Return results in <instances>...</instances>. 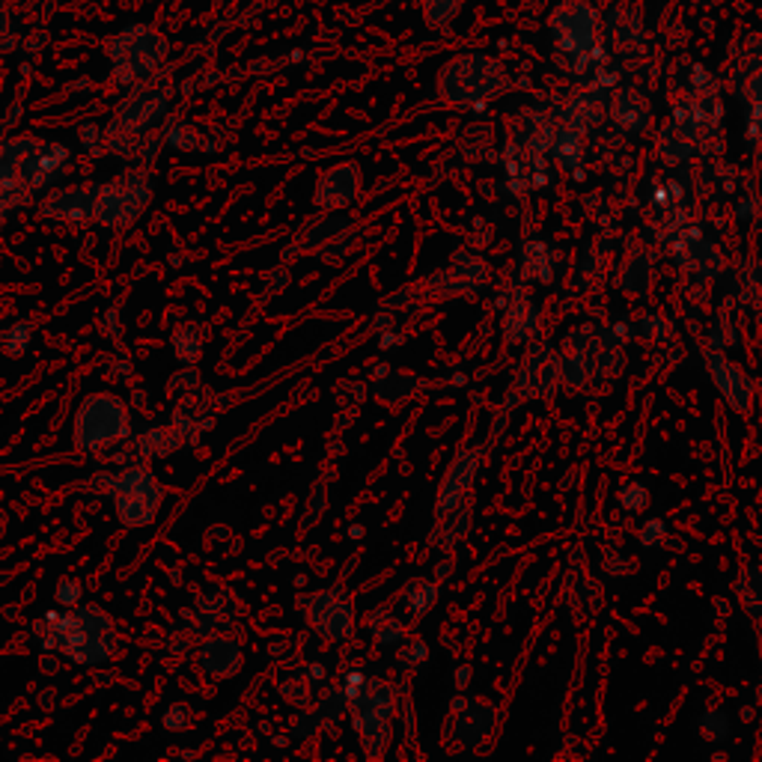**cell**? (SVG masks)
<instances>
[{
	"instance_id": "d6986e66",
	"label": "cell",
	"mask_w": 762,
	"mask_h": 762,
	"mask_svg": "<svg viewBox=\"0 0 762 762\" xmlns=\"http://www.w3.org/2000/svg\"><path fill=\"white\" fill-rule=\"evenodd\" d=\"M554 129H557V120H554L552 113L540 111V108H521L507 122V144L548 155Z\"/></svg>"
},
{
	"instance_id": "9a60e30c",
	"label": "cell",
	"mask_w": 762,
	"mask_h": 762,
	"mask_svg": "<svg viewBox=\"0 0 762 762\" xmlns=\"http://www.w3.org/2000/svg\"><path fill=\"white\" fill-rule=\"evenodd\" d=\"M476 471H480V453L476 450L468 447V450H459L453 456L447 474L442 476V486L435 492V521L444 519L447 512H453L456 507H462L464 500L471 497Z\"/></svg>"
},
{
	"instance_id": "d6a6232c",
	"label": "cell",
	"mask_w": 762,
	"mask_h": 762,
	"mask_svg": "<svg viewBox=\"0 0 762 762\" xmlns=\"http://www.w3.org/2000/svg\"><path fill=\"white\" fill-rule=\"evenodd\" d=\"M394 658H397V667L402 674H414V670H420L423 664L430 662V646H426L423 638H409L406 634L402 643L394 650Z\"/></svg>"
},
{
	"instance_id": "d590c367",
	"label": "cell",
	"mask_w": 762,
	"mask_h": 762,
	"mask_svg": "<svg viewBox=\"0 0 762 762\" xmlns=\"http://www.w3.org/2000/svg\"><path fill=\"white\" fill-rule=\"evenodd\" d=\"M733 733V724H729V715L724 709H706L700 715V736L709 745H724Z\"/></svg>"
},
{
	"instance_id": "7bdbcfd3",
	"label": "cell",
	"mask_w": 762,
	"mask_h": 762,
	"mask_svg": "<svg viewBox=\"0 0 762 762\" xmlns=\"http://www.w3.org/2000/svg\"><path fill=\"white\" fill-rule=\"evenodd\" d=\"M602 569H605V574H610V578H619V574H629V560H626L622 554L614 552V548H608L605 557H602Z\"/></svg>"
},
{
	"instance_id": "ee69618b",
	"label": "cell",
	"mask_w": 762,
	"mask_h": 762,
	"mask_svg": "<svg viewBox=\"0 0 762 762\" xmlns=\"http://www.w3.org/2000/svg\"><path fill=\"white\" fill-rule=\"evenodd\" d=\"M739 96L748 101V105H757V101H762V66L757 69L751 77H748V84L739 89Z\"/></svg>"
},
{
	"instance_id": "e575fe53",
	"label": "cell",
	"mask_w": 762,
	"mask_h": 762,
	"mask_svg": "<svg viewBox=\"0 0 762 762\" xmlns=\"http://www.w3.org/2000/svg\"><path fill=\"white\" fill-rule=\"evenodd\" d=\"M464 0H420V12H423V22L430 27H447L450 22H456V15L462 12Z\"/></svg>"
},
{
	"instance_id": "6da1fadb",
	"label": "cell",
	"mask_w": 762,
	"mask_h": 762,
	"mask_svg": "<svg viewBox=\"0 0 762 762\" xmlns=\"http://www.w3.org/2000/svg\"><path fill=\"white\" fill-rule=\"evenodd\" d=\"M435 87L442 101L459 111H480L512 87L507 66L486 51H462L442 66Z\"/></svg>"
},
{
	"instance_id": "603a6c76",
	"label": "cell",
	"mask_w": 762,
	"mask_h": 762,
	"mask_svg": "<svg viewBox=\"0 0 762 762\" xmlns=\"http://www.w3.org/2000/svg\"><path fill=\"white\" fill-rule=\"evenodd\" d=\"M697 153H700V146H697L694 137H691L679 122L667 120L662 129L655 132V155H658V161H662L664 167L688 165Z\"/></svg>"
},
{
	"instance_id": "5bb4252c",
	"label": "cell",
	"mask_w": 762,
	"mask_h": 762,
	"mask_svg": "<svg viewBox=\"0 0 762 762\" xmlns=\"http://www.w3.org/2000/svg\"><path fill=\"white\" fill-rule=\"evenodd\" d=\"M504 170H507L509 191L516 197H531V194L545 189L548 179H552L548 155L521 149V146L504 144Z\"/></svg>"
},
{
	"instance_id": "7a4b0ae2",
	"label": "cell",
	"mask_w": 762,
	"mask_h": 762,
	"mask_svg": "<svg viewBox=\"0 0 762 762\" xmlns=\"http://www.w3.org/2000/svg\"><path fill=\"white\" fill-rule=\"evenodd\" d=\"M602 12L590 0H564L554 7L548 31L574 72L602 66Z\"/></svg>"
},
{
	"instance_id": "8992f818",
	"label": "cell",
	"mask_w": 762,
	"mask_h": 762,
	"mask_svg": "<svg viewBox=\"0 0 762 762\" xmlns=\"http://www.w3.org/2000/svg\"><path fill=\"white\" fill-rule=\"evenodd\" d=\"M664 242L676 266L688 275L700 277V280H715L727 271V254L721 251V244L709 239L694 223H676Z\"/></svg>"
},
{
	"instance_id": "11a10c76",
	"label": "cell",
	"mask_w": 762,
	"mask_h": 762,
	"mask_svg": "<svg viewBox=\"0 0 762 762\" xmlns=\"http://www.w3.org/2000/svg\"><path fill=\"white\" fill-rule=\"evenodd\" d=\"M757 652H760V662H762V626L760 631H757Z\"/></svg>"
},
{
	"instance_id": "5b68a950",
	"label": "cell",
	"mask_w": 762,
	"mask_h": 762,
	"mask_svg": "<svg viewBox=\"0 0 762 762\" xmlns=\"http://www.w3.org/2000/svg\"><path fill=\"white\" fill-rule=\"evenodd\" d=\"M170 45L149 24H132L108 43L113 77L120 84H137L141 77L153 75L165 63Z\"/></svg>"
},
{
	"instance_id": "f35d334b",
	"label": "cell",
	"mask_w": 762,
	"mask_h": 762,
	"mask_svg": "<svg viewBox=\"0 0 762 762\" xmlns=\"http://www.w3.org/2000/svg\"><path fill=\"white\" fill-rule=\"evenodd\" d=\"M667 536H670V531H667V521L664 519H646L638 528V542H641V548H646V552L664 548Z\"/></svg>"
},
{
	"instance_id": "8fae6325",
	"label": "cell",
	"mask_w": 762,
	"mask_h": 762,
	"mask_svg": "<svg viewBox=\"0 0 762 762\" xmlns=\"http://www.w3.org/2000/svg\"><path fill=\"white\" fill-rule=\"evenodd\" d=\"M703 364L712 378V385L721 394V399L727 402L736 414H751L753 402H757V387L753 378L745 373V366H739L727 352L721 349H706L703 352Z\"/></svg>"
},
{
	"instance_id": "4316f807",
	"label": "cell",
	"mask_w": 762,
	"mask_h": 762,
	"mask_svg": "<svg viewBox=\"0 0 762 762\" xmlns=\"http://www.w3.org/2000/svg\"><path fill=\"white\" fill-rule=\"evenodd\" d=\"M729 66H733V87L739 93V89L748 84V77L762 66V34L741 36L739 43L733 45V60H729Z\"/></svg>"
},
{
	"instance_id": "cb8c5ba5",
	"label": "cell",
	"mask_w": 762,
	"mask_h": 762,
	"mask_svg": "<svg viewBox=\"0 0 762 762\" xmlns=\"http://www.w3.org/2000/svg\"><path fill=\"white\" fill-rule=\"evenodd\" d=\"M584 137L586 134L574 132V129H569L564 122H557L552 144H548V158H552L560 170H569V173H572V170H578V167L584 165Z\"/></svg>"
},
{
	"instance_id": "681fc988",
	"label": "cell",
	"mask_w": 762,
	"mask_h": 762,
	"mask_svg": "<svg viewBox=\"0 0 762 762\" xmlns=\"http://www.w3.org/2000/svg\"><path fill=\"white\" fill-rule=\"evenodd\" d=\"M99 129L96 125H81V141H84V146L87 149H99Z\"/></svg>"
},
{
	"instance_id": "8d00e7d4",
	"label": "cell",
	"mask_w": 762,
	"mask_h": 762,
	"mask_svg": "<svg viewBox=\"0 0 762 762\" xmlns=\"http://www.w3.org/2000/svg\"><path fill=\"white\" fill-rule=\"evenodd\" d=\"M634 334H641L643 340H650V343L662 346L664 340H670V337H674V325H670L667 316L650 310V313L638 316V322H634Z\"/></svg>"
},
{
	"instance_id": "836d02e7",
	"label": "cell",
	"mask_w": 762,
	"mask_h": 762,
	"mask_svg": "<svg viewBox=\"0 0 762 762\" xmlns=\"http://www.w3.org/2000/svg\"><path fill=\"white\" fill-rule=\"evenodd\" d=\"M741 299L751 310L762 313V259H745L739 275Z\"/></svg>"
},
{
	"instance_id": "83f0119b",
	"label": "cell",
	"mask_w": 762,
	"mask_h": 762,
	"mask_svg": "<svg viewBox=\"0 0 762 762\" xmlns=\"http://www.w3.org/2000/svg\"><path fill=\"white\" fill-rule=\"evenodd\" d=\"M366 631L376 643L378 650H397L402 638L409 634L406 631V622L394 614L390 608H376L370 617H366Z\"/></svg>"
},
{
	"instance_id": "ac0fdd59",
	"label": "cell",
	"mask_w": 762,
	"mask_h": 762,
	"mask_svg": "<svg viewBox=\"0 0 762 762\" xmlns=\"http://www.w3.org/2000/svg\"><path fill=\"white\" fill-rule=\"evenodd\" d=\"M608 120L617 132L638 137L652 125V101L638 87H614L608 93Z\"/></svg>"
},
{
	"instance_id": "db71d44e",
	"label": "cell",
	"mask_w": 762,
	"mask_h": 762,
	"mask_svg": "<svg viewBox=\"0 0 762 762\" xmlns=\"http://www.w3.org/2000/svg\"><path fill=\"white\" fill-rule=\"evenodd\" d=\"M715 608H718L721 617H729V605H724V596H715Z\"/></svg>"
},
{
	"instance_id": "d4e9b609",
	"label": "cell",
	"mask_w": 762,
	"mask_h": 762,
	"mask_svg": "<svg viewBox=\"0 0 762 762\" xmlns=\"http://www.w3.org/2000/svg\"><path fill=\"white\" fill-rule=\"evenodd\" d=\"M423 387V378L414 376V373H406V370H382L373 382V394H376L382 402L387 406H397V402H406L418 394Z\"/></svg>"
},
{
	"instance_id": "ab89813d",
	"label": "cell",
	"mask_w": 762,
	"mask_h": 762,
	"mask_svg": "<svg viewBox=\"0 0 762 762\" xmlns=\"http://www.w3.org/2000/svg\"><path fill=\"white\" fill-rule=\"evenodd\" d=\"M167 144L173 146V149H197L199 144V132L194 129V125H189V122H177V125H170L165 132Z\"/></svg>"
},
{
	"instance_id": "1f68e13d",
	"label": "cell",
	"mask_w": 762,
	"mask_h": 762,
	"mask_svg": "<svg viewBox=\"0 0 762 762\" xmlns=\"http://www.w3.org/2000/svg\"><path fill=\"white\" fill-rule=\"evenodd\" d=\"M739 325H736V313L724 304V307L718 310V316H715V322H712V328H709V349H721V352H729V349H736L739 346Z\"/></svg>"
},
{
	"instance_id": "30bf717a",
	"label": "cell",
	"mask_w": 762,
	"mask_h": 762,
	"mask_svg": "<svg viewBox=\"0 0 762 762\" xmlns=\"http://www.w3.org/2000/svg\"><path fill=\"white\" fill-rule=\"evenodd\" d=\"M149 197H153L149 179L144 173H129V177L117 179L108 189H101L96 194L93 215L99 221L111 223V227H117V223L122 227V223H132L137 218V211H141V206L149 203Z\"/></svg>"
},
{
	"instance_id": "f5cc1de1",
	"label": "cell",
	"mask_w": 762,
	"mask_h": 762,
	"mask_svg": "<svg viewBox=\"0 0 762 762\" xmlns=\"http://www.w3.org/2000/svg\"><path fill=\"white\" fill-rule=\"evenodd\" d=\"M0 36H10V15L0 10Z\"/></svg>"
},
{
	"instance_id": "816d5d0a",
	"label": "cell",
	"mask_w": 762,
	"mask_h": 762,
	"mask_svg": "<svg viewBox=\"0 0 762 762\" xmlns=\"http://www.w3.org/2000/svg\"><path fill=\"white\" fill-rule=\"evenodd\" d=\"M721 3H724V0H691V7H697V10H715Z\"/></svg>"
},
{
	"instance_id": "7402d4cb",
	"label": "cell",
	"mask_w": 762,
	"mask_h": 762,
	"mask_svg": "<svg viewBox=\"0 0 762 762\" xmlns=\"http://www.w3.org/2000/svg\"><path fill=\"white\" fill-rule=\"evenodd\" d=\"M557 275V254L554 247L540 235L524 239L519 251V277L521 283H540L548 287Z\"/></svg>"
},
{
	"instance_id": "277c9868",
	"label": "cell",
	"mask_w": 762,
	"mask_h": 762,
	"mask_svg": "<svg viewBox=\"0 0 762 762\" xmlns=\"http://www.w3.org/2000/svg\"><path fill=\"white\" fill-rule=\"evenodd\" d=\"M721 117H724V108H721L718 81L709 75L706 69L694 66L691 75L686 77V84H682V96L674 101V117L670 120L679 122L694 137L697 146L703 149L706 144L718 141Z\"/></svg>"
},
{
	"instance_id": "f907efd6",
	"label": "cell",
	"mask_w": 762,
	"mask_h": 762,
	"mask_svg": "<svg viewBox=\"0 0 762 762\" xmlns=\"http://www.w3.org/2000/svg\"><path fill=\"white\" fill-rule=\"evenodd\" d=\"M450 572H453V564H450V560H438V564H435V574H432V578L444 584V581L450 578Z\"/></svg>"
},
{
	"instance_id": "f546056e",
	"label": "cell",
	"mask_w": 762,
	"mask_h": 762,
	"mask_svg": "<svg viewBox=\"0 0 762 762\" xmlns=\"http://www.w3.org/2000/svg\"><path fill=\"white\" fill-rule=\"evenodd\" d=\"M438 598H442V581H435V578H426V574H420V578H411L409 586L402 590V605H406V610H409L411 617H426L435 605H438Z\"/></svg>"
},
{
	"instance_id": "7c38bea8",
	"label": "cell",
	"mask_w": 762,
	"mask_h": 762,
	"mask_svg": "<svg viewBox=\"0 0 762 762\" xmlns=\"http://www.w3.org/2000/svg\"><path fill=\"white\" fill-rule=\"evenodd\" d=\"M304 617L322 638L340 643L352 638L358 614H354V602L346 590H322L316 596H310V602L304 605Z\"/></svg>"
},
{
	"instance_id": "2e32d148",
	"label": "cell",
	"mask_w": 762,
	"mask_h": 762,
	"mask_svg": "<svg viewBox=\"0 0 762 762\" xmlns=\"http://www.w3.org/2000/svg\"><path fill=\"white\" fill-rule=\"evenodd\" d=\"M361 185H364L361 167L354 165V161H340V165L328 167V170L322 173L319 182H316L313 199H316V206L325 211L346 209V206H352L354 199H358Z\"/></svg>"
},
{
	"instance_id": "52a82bcc",
	"label": "cell",
	"mask_w": 762,
	"mask_h": 762,
	"mask_svg": "<svg viewBox=\"0 0 762 762\" xmlns=\"http://www.w3.org/2000/svg\"><path fill=\"white\" fill-rule=\"evenodd\" d=\"M497 727V709L480 697L456 694L450 703V718H447V739L453 748L462 751H476L480 745H486L495 736Z\"/></svg>"
},
{
	"instance_id": "4dcf8cb0",
	"label": "cell",
	"mask_w": 762,
	"mask_h": 762,
	"mask_svg": "<svg viewBox=\"0 0 762 762\" xmlns=\"http://www.w3.org/2000/svg\"><path fill=\"white\" fill-rule=\"evenodd\" d=\"M471 528V507L464 500L462 507H456L453 512H447L444 519L435 521V533H432V542L442 545V548H453L456 542L464 540V533Z\"/></svg>"
},
{
	"instance_id": "3957f363",
	"label": "cell",
	"mask_w": 762,
	"mask_h": 762,
	"mask_svg": "<svg viewBox=\"0 0 762 762\" xmlns=\"http://www.w3.org/2000/svg\"><path fill=\"white\" fill-rule=\"evenodd\" d=\"M399 691L394 682L366 676L361 688L349 697V715H352L354 736L370 760L385 757L394 739V721H397Z\"/></svg>"
},
{
	"instance_id": "b9f144b4",
	"label": "cell",
	"mask_w": 762,
	"mask_h": 762,
	"mask_svg": "<svg viewBox=\"0 0 762 762\" xmlns=\"http://www.w3.org/2000/svg\"><path fill=\"white\" fill-rule=\"evenodd\" d=\"M748 141L762 149V101L748 105Z\"/></svg>"
},
{
	"instance_id": "e0dca14e",
	"label": "cell",
	"mask_w": 762,
	"mask_h": 762,
	"mask_svg": "<svg viewBox=\"0 0 762 762\" xmlns=\"http://www.w3.org/2000/svg\"><path fill=\"white\" fill-rule=\"evenodd\" d=\"M167 117V93L165 89H141L122 101L117 120L111 129H120L125 134H146Z\"/></svg>"
},
{
	"instance_id": "9c48e42d",
	"label": "cell",
	"mask_w": 762,
	"mask_h": 762,
	"mask_svg": "<svg viewBox=\"0 0 762 762\" xmlns=\"http://www.w3.org/2000/svg\"><path fill=\"white\" fill-rule=\"evenodd\" d=\"M488 277H492V268L480 254L474 251H456L450 256V263L442 271L426 280V289H430L435 299H459V295H476L488 287Z\"/></svg>"
},
{
	"instance_id": "74e56055",
	"label": "cell",
	"mask_w": 762,
	"mask_h": 762,
	"mask_svg": "<svg viewBox=\"0 0 762 762\" xmlns=\"http://www.w3.org/2000/svg\"><path fill=\"white\" fill-rule=\"evenodd\" d=\"M617 500L626 512H643V509L650 507V488H646L643 480H626V483L619 486Z\"/></svg>"
},
{
	"instance_id": "44dd1931",
	"label": "cell",
	"mask_w": 762,
	"mask_h": 762,
	"mask_svg": "<svg viewBox=\"0 0 762 762\" xmlns=\"http://www.w3.org/2000/svg\"><path fill=\"white\" fill-rule=\"evenodd\" d=\"M602 39H605L617 55H634V51H641L643 39H646V27H643L641 12L631 10V7L610 10L608 22H602Z\"/></svg>"
},
{
	"instance_id": "f6af8a7d",
	"label": "cell",
	"mask_w": 762,
	"mask_h": 762,
	"mask_svg": "<svg viewBox=\"0 0 762 762\" xmlns=\"http://www.w3.org/2000/svg\"><path fill=\"white\" fill-rule=\"evenodd\" d=\"M191 724V715L185 706H170L165 712V727L167 729H182Z\"/></svg>"
},
{
	"instance_id": "bcb514c9",
	"label": "cell",
	"mask_w": 762,
	"mask_h": 762,
	"mask_svg": "<svg viewBox=\"0 0 762 762\" xmlns=\"http://www.w3.org/2000/svg\"><path fill=\"white\" fill-rule=\"evenodd\" d=\"M57 598H60V605H77L81 602V584L66 578L63 584L57 586Z\"/></svg>"
},
{
	"instance_id": "f1b7e54d",
	"label": "cell",
	"mask_w": 762,
	"mask_h": 762,
	"mask_svg": "<svg viewBox=\"0 0 762 762\" xmlns=\"http://www.w3.org/2000/svg\"><path fill=\"white\" fill-rule=\"evenodd\" d=\"M617 283L619 289H622V295H629V299H646L652 287L650 256L631 254L629 259L622 263V268H619Z\"/></svg>"
},
{
	"instance_id": "ba28073f",
	"label": "cell",
	"mask_w": 762,
	"mask_h": 762,
	"mask_svg": "<svg viewBox=\"0 0 762 762\" xmlns=\"http://www.w3.org/2000/svg\"><path fill=\"white\" fill-rule=\"evenodd\" d=\"M564 387L560 349L552 343H531L516 366V394L521 399L552 397Z\"/></svg>"
},
{
	"instance_id": "9f6ffc18",
	"label": "cell",
	"mask_w": 762,
	"mask_h": 762,
	"mask_svg": "<svg viewBox=\"0 0 762 762\" xmlns=\"http://www.w3.org/2000/svg\"><path fill=\"white\" fill-rule=\"evenodd\" d=\"M757 700H760V703H762V686H760V694H757Z\"/></svg>"
},
{
	"instance_id": "60d3db41",
	"label": "cell",
	"mask_w": 762,
	"mask_h": 762,
	"mask_svg": "<svg viewBox=\"0 0 762 762\" xmlns=\"http://www.w3.org/2000/svg\"><path fill=\"white\" fill-rule=\"evenodd\" d=\"M27 346H31V328L27 325H15V328L3 334V349H7L10 358H19V354L27 352Z\"/></svg>"
},
{
	"instance_id": "484cf974",
	"label": "cell",
	"mask_w": 762,
	"mask_h": 762,
	"mask_svg": "<svg viewBox=\"0 0 762 762\" xmlns=\"http://www.w3.org/2000/svg\"><path fill=\"white\" fill-rule=\"evenodd\" d=\"M733 593L745 617L762 619V566L745 564L733 581Z\"/></svg>"
},
{
	"instance_id": "4fadbf2b",
	"label": "cell",
	"mask_w": 762,
	"mask_h": 762,
	"mask_svg": "<svg viewBox=\"0 0 762 762\" xmlns=\"http://www.w3.org/2000/svg\"><path fill=\"white\" fill-rule=\"evenodd\" d=\"M542 331V313L528 287L507 289L500 301V334L507 346H531Z\"/></svg>"
},
{
	"instance_id": "ffe728a7",
	"label": "cell",
	"mask_w": 762,
	"mask_h": 762,
	"mask_svg": "<svg viewBox=\"0 0 762 762\" xmlns=\"http://www.w3.org/2000/svg\"><path fill=\"white\" fill-rule=\"evenodd\" d=\"M605 120H608V87L605 84H590L584 93L566 101L564 111L557 117V122H564L581 134H590Z\"/></svg>"
},
{
	"instance_id": "c3c4849f",
	"label": "cell",
	"mask_w": 762,
	"mask_h": 762,
	"mask_svg": "<svg viewBox=\"0 0 762 762\" xmlns=\"http://www.w3.org/2000/svg\"><path fill=\"white\" fill-rule=\"evenodd\" d=\"M757 215H760V203H757V199L745 197L741 203H736V218H739L741 223H751Z\"/></svg>"
},
{
	"instance_id": "7dc6e473",
	"label": "cell",
	"mask_w": 762,
	"mask_h": 762,
	"mask_svg": "<svg viewBox=\"0 0 762 762\" xmlns=\"http://www.w3.org/2000/svg\"><path fill=\"white\" fill-rule=\"evenodd\" d=\"M471 679H474V667H471V664H459L453 674L456 694H464V691L471 688Z\"/></svg>"
}]
</instances>
